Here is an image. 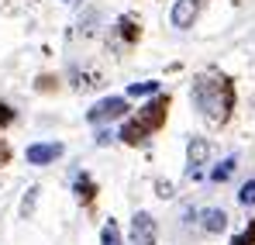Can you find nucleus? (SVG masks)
Here are the masks:
<instances>
[{"instance_id": "nucleus-6", "label": "nucleus", "mask_w": 255, "mask_h": 245, "mask_svg": "<svg viewBox=\"0 0 255 245\" xmlns=\"http://www.w3.org/2000/svg\"><path fill=\"white\" fill-rule=\"evenodd\" d=\"M62 152H66L62 142H35V145H28L24 159H28L31 166H48V163H55Z\"/></svg>"}, {"instance_id": "nucleus-4", "label": "nucleus", "mask_w": 255, "mask_h": 245, "mask_svg": "<svg viewBox=\"0 0 255 245\" xmlns=\"http://www.w3.org/2000/svg\"><path fill=\"white\" fill-rule=\"evenodd\" d=\"M159 242V225L148 211H138L131 218V245H155Z\"/></svg>"}, {"instance_id": "nucleus-7", "label": "nucleus", "mask_w": 255, "mask_h": 245, "mask_svg": "<svg viewBox=\"0 0 255 245\" xmlns=\"http://www.w3.org/2000/svg\"><path fill=\"white\" fill-rule=\"evenodd\" d=\"M197 14H200V0H176V3H172L169 21H172V28L186 31V28H193Z\"/></svg>"}, {"instance_id": "nucleus-10", "label": "nucleus", "mask_w": 255, "mask_h": 245, "mask_svg": "<svg viewBox=\"0 0 255 245\" xmlns=\"http://www.w3.org/2000/svg\"><path fill=\"white\" fill-rule=\"evenodd\" d=\"M155 90H159V83H155V80L131 83V86H128V93H131V97H148V93H155Z\"/></svg>"}, {"instance_id": "nucleus-12", "label": "nucleus", "mask_w": 255, "mask_h": 245, "mask_svg": "<svg viewBox=\"0 0 255 245\" xmlns=\"http://www.w3.org/2000/svg\"><path fill=\"white\" fill-rule=\"evenodd\" d=\"M238 204L242 207H255V180H249V183L238 190Z\"/></svg>"}, {"instance_id": "nucleus-3", "label": "nucleus", "mask_w": 255, "mask_h": 245, "mask_svg": "<svg viewBox=\"0 0 255 245\" xmlns=\"http://www.w3.org/2000/svg\"><path fill=\"white\" fill-rule=\"evenodd\" d=\"M125 114H128V100L125 97H104V100L93 104V111L86 114V121L90 124H107V121H121Z\"/></svg>"}, {"instance_id": "nucleus-11", "label": "nucleus", "mask_w": 255, "mask_h": 245, "mask_svg": "<svg viewBox=\"0 0 255 245\" xmlns=\"http://www.w3.org/2000/svg\"><path fill=\"white\" fill-rule=\"evenodd\" d=\"M100 245H121V232H118V225L111 221V225H104V232H100Z\"/></svg>"}, {"instance_id": "nucleus-9", "label": "nucleus", "mask_w": 255, "mask_h": 245, "mask_svg": "<svg viewBox=\"0 0 255 245\" xmlns=\"http://www.w3.org/2000/svg\"><path fill=\"white\" fill-rule=\"evenodd\" d=\"M235 169H238V156H228L224 163H217L211 169V180H214V183H224V180H231V173H235Z\"/></svg>"}, {"instance_id": "nucleus-14", "label": "nucleus", "mask_w": 255, "mask_h": 245, "mask_svg": "<svg viewBox=\"0 0 255 245\" xmlns=\"http://www.w3.org/2000/svg\"><path fill=\"white\" fill-rule=\"evenodd\" d=\"M111 138H114L111 131H100V135H97V145H111Z\"/></svg>"}, {"instance_id": "nucleus-2", "label": "nucleus", "mask_w": 255, "mask_h": 245, "mask_svg": "<svg viewBox=\"0 0 255 245\" xmlns=\"http://www.w3.org/2000/svg\"><path fill=\"white\" fill-rule=\"evenodd\" d=\"M166 107H169V100H166V97L152 100L148 107H141V114L121 128V138H125V142H131V145L145 142V135H148V131H155V128L162 124V118H166Z\"/></svg>"}, {"instance_id": "nucleus-5", "label": "nucleus", "mask_w": 255, "mask_h": 245, "mask_svg": "<svg viewBox=\"0 0 255 245\" xmlns=\"http://www.w3.org/2000/svg\"><path fill=\"white\" fill-rule=\"evenodd\" d=\"M211 159V142L207 138H190V145H186V176L190 180H200V173H204V166Z\"/></svg>"}, {"instance_id": "nucleus-1", "label": "nucleus", "mask_w": 255, "mask_h": 245, "mask_svg": "<svg viewBox=\"0 0 255 245\" xmlns=\"http://www.w3.org/2000/svg\"><path fill=\"white\" fill-rule=\"evenodd\" d=\"M190 97H193V107L200 111V118H207L211 124H224L228 114H231V104H235L231 83L224 76H217V73H200L193 80Z\"/></svg>"}, {"instance_id": "nucleus-8", "label": "nucleus", "mask_w": 255, "mask_h": 245, "mask_svg": "<svg viewBox=\"0 0 255 245\" xmlns=\"http://www.w3.org/2000/svg\"><path fill=\"white\" fill-rule=\"evenodd\" d=\"M197 221H200V228H204L207 235H221V232L228 228V214H224L221 207H204V211H197Z\"/></svg>"}, {"instance_id": "nucleus-15", "label": "nucleus", "mask_w": 255, "mask_h": 245, "mask_svg": "<svg viewBox=\"0 0 255 245\" xmlns=\"http://www.w3.org/2000/svg\"><path fill=\"white\" fill-rule=\"evenodd\" d=\"M159 197H172V183H159Z\"/></svg>"}, {"instance_id": "nucleus-13", "label": "nucleus", "mask_w": 255, "mask_h": 245, "mask_svg": "<svg viewBox=\"0 0 255 245\" xmlns=\"http://www.w3.org/2000/svg\"><path fill=\"white\" fill-rule=\"evenodd\" d=\"M252 239H255V228H252V232H245V235H238L231 245H252Z\"/></svg>"}]
</instances>
